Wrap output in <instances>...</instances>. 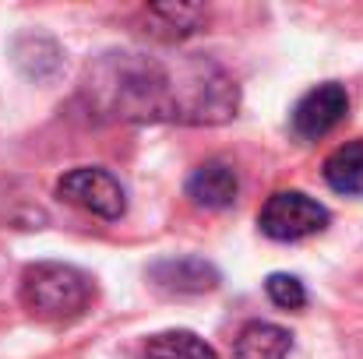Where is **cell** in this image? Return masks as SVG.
<instances>
[{"label": "cell", "instance_id": "6da1fadb", "mask_svg": "<svg viewBox=\"0 0 363 359\" xmlns=\"http://www.w3.org/2000/svg\"><path fill=\"white\" fill-rule=\"evenodd\" d=\"M85 89L96 110L117 120L223 123L240 103L233 78L205 57L184 60L173 71L141 53H106L89 71Z\"/></svg>", "mask_w": 363, "mask_h": 359}, {"label": "cell", "instance_id": "7a4b0ae2", "mask_svg": "<svg viewBox=\"0 0 363 359\" xmlns=\"http://www.w3.org/2000/svg\"><path fill=\"white\" fill-rule=\"evenodd\" d=\"M21 303L32 317L67 324L92 303V278L60 261H39L21 271Z\"/></svg>", "mask_w": 363, "mask_h": 359}, {"label": "cell", "instance_id": "3957f363", "mask_svg": "<svg viewBox=\"0 0 363 359\" xmlns=\"http://www.w3.org/2000/svg\"><path fill=\"white\" fill-rule=\"evenodd\" d=\"M257 226L268 239L296 243V239L314 237L328 226V208L318 205L314 198H307L303 190H279L264 201Z\"/></svg>", "mask_w": 363, "mask_h": 359}, {"label": "cell", "instance_id": "277c9868", "mask_svg": "<svg viewBox=\"0 0 363 359\" xmlns=\"http://www.w3.org/2000/svg\"><path fill=\"white\" fill-rule=\"evenodd\" d=\"M57 194L89 212V215H99L106 222H117L123 212H127V194H123L121 180L110 173V169H99V166H82V169H71L60 183H57Z\"/></svg>", "mask_w": 363, "mask_h": 359}, {"label": "cell", "instance_id": "5b68a950", "mask_svg": "<svg viewBox=\"0 0 363 359\" xmlns=\"http://www.w3.org/2000/svg\"><path fill=\"white\" fill-rule=\"evenodd\" d=\"M350 113V96L339 81H325L311 89L296 106H293V134L300 141H318L328 130H335L342 117Z\"/></svg>", "mask_w": 363, "mask_h": 359}, {"label": "cell", "instance_id": "8992f818", "mask_svg": "<svg viewBox=\"0 0 363 359\" xmlns=\"http://www.w3.org/2000/svg\"><path fill=\"white\" fill-rule=\"evenodd\" d=\"M240 194V180H237V169L223 159H208L205 166H198L187 180V198L205 208V212H223L237 201Z\"/></svg>", "mask_w": 363, "mask_h": 359}, {"label": "cell", "instance_id": "52a82bcc", "mask_svg": "<svg viewBox=\"0 0 363 359\" xmlns=\"http://www.w3.org/2000/svg\"><path fill=\"white\" fill-rule=\"evenodd\" d=\"M148 275L166 292H208L219 285V271L201 257H169L152 264Z\"/></svg>", "mask_w": 363, "mask_h": 359}, {"label": "cell", "instance_id": "ba28073f", "mask_svg": "<svg viewBox=\"0 0 363 359\" xmlns=\"http://www.w3.org/2000/svg\"><path fill=\"white\" fill-rule=\"evenodd\" d=\"M325 183L335 194L346 198H363V137L339 144L325 159Z\"/></svg>", "mask_w": 363, "mask_h": 359}, {"label": "cell", "instance_id": "9c48e42d", "mask_svg": "<svg viewBox=\"0 0 363 359\" xmlns=\"http://www.w3.org/2000/svg\"><path fill=\"white\" fill-rule=\"evenodd\" d=\"M289 349H293V338L286 328L268 324V321H254L240 331L233 359H286Z\"/></svg>", "mask_w": 363, "mask_h": 359}, {"label": "cell", "instance_id": "30bf717a", "mask_svg": "<svg viewBox=\"0 0 363 359\" xmlns=\"http://www.w3.org/2000/svg\"><path fill=\"white\" fill-rule=\"evenodd\" d=\"M145 21L152 25L148 32L155 39H184L191 32H198V25L205 21V7L194 4H155L145 11Z\"/></svg>", "mask_w": 363, "mask_h": 359}, {"label": "cell", "instance_id": "8fae6325", "mask_svg": "<svg viewBox=\"0 0 363 359\" xmlns=\"http://www.w3.org/2000/svg\"><path fill=\"white\" fill-rule=\"evenodd\" d=\"M145 359H219L194 331H159L145 342Z\"/></svg>", "mask_w": 363, "mask_h": 359}, {"label": "cell", "instance_id": "7c38bea8", "mask_svg": "<svg viewBox=\"0 0 363 359\" xmlns=\"http://www.w3.org/2000/svg\"><path fill=\"white\" fill-rule=\"evenodd\" d=\"M264 292H268V300L279 310H300L307 303V289H303V282L296 275H282V271L268 275L264 278Z\"/></svg>", "mask_w": 363, "mask_h": 359}]
</instances>
